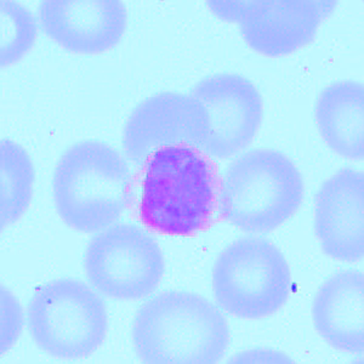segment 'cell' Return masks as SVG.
Here are the masks:
<instances>
[{
    "label": "cell",
    "mask_w": 364,
    "mask_h": 364,
    "mask_svg": "<svg viewBox=\"0 0 364 364\" xmlns=\"http://www.w3.org/2000/svg\"><path fill=\"white\" fill-rule=\"evenodd\" d=\"M22 329V310L16 299L1 289V353L11 348Z\"/></svg>",
    "instance_id": "e0dca14e"
},
{
    "label": "cell",
    "mask_w": 364,
    "mask_h": 364,
    "mask_svg": "<svg viewBox=\"0 0 364 364\" xmlns=\"http://www.w3.org/2000/svg\"><path fill=\"white\" fill-rule=\"evenodd\" d=\"M191 95L203 105L210 119V133L200 151L225 159L254 140L264 116L260 91L243 75L218 73L197 83Z\"/></svg>",
    "instance_id": "30bf717a"
},
{
    "label": "cell",
    "mask_w": 364,
    "mask_h": 364,
    "mask_svg": "<svg viewBox=\"0 0 364 364\" xmlns=\"http://www.w3.org/2000/svg\"><path fill=\"white\" fill-rule=\"evenodd\" d=\"M315 122L328 147L352 161L364 158V87L353 80L323 89L315 107Z\"/></svg>",
    "instance_id": "5bb4252c"
},
{
    "label": "cell",
    "mask_w": 364,
    "mask_h": 364,
    "mask_svg": "<svg viewBox=\"0 0 364 364\" xmlns=\"http://www.w3.org/2000/svg\"><path fill=\"white\" fill-rule=\"evenodd\" d=\"M38 26L33 14L11 0L0 1V63L11 66L20 61L37 39Z\"/></svg>",
    "instance_id": "2e32d148"
},
{
    "label": "cell",
    "mask_w": 364,
    "mask_h": 364,
    "mask_svg": "<svg viewBox=\"0 0 364 364\" xmlns=\"http://www.w3.org/2000/svg\"><path fill=\"white\" fill-rule=\"evenodd\" d=\"M304 191L301 173L286 154L252 149L225 170L220 215L240 231H274L298 213Z\"/></svg>",
    "instance_id": "277c9868"
},
{
    "label": "cell",
    "mask_w": 364,
    "mask_h": 364,
    "mask_svg": "<svg viewBox=\"0 0 364 364\" xmlns=\"http://www.w3.org/2000/svg\"><path fill=\"white\" fill-rule=\"evenodd\" d=\"M312 322L331 348L364 351V277L360 269H343L324 282L312 302Z\"/></svg>",
    "instance_id": "4fadbf2b"
},
{
    "label": "cell",
    "mask_w": 364,
    "mask_h": 364,
    "mask_svg": "<svg viewBox=\"0 0 364 364\" xmlns=\"http://www.w3.org/2000/svg\"><path fill=\"white\" fill-rule=\"evenodd\" d=\"M132 340L145 363L211 364L225 356L231 331L208 299L187 290H166L139 309Z\"/></svg>",
    "instance_id": "6da1fadb"
},
{
    "label": "cell",
    "mask_w": 364,
    "mask_h": 364,
    "mask_svg": "<svg viewBox=\"0 0 364 364\" xmlns=\"http://www.w3.org/2000/svg\"><path fill=\"white\" fill-rule=\"evenodd\" d=\"M1 230L15 224L28 210L36 180L33 161L21 145L11 140L0 144Z\"/></svg>",
    "instance_id": "9a60e30c"
},
{
    "label": "cell",
    "mask_w": 364,
    "mask_h": 364,
    "mask_svg": "<svg viewBox=\"0 0 364 364\" xmlns=\"http://www.w3.org/2000/svg\"><path fill=\"white\" fill-rule=\"evenodd\" d=\"M364 175L339 170L316 196L314 228L323 252L334 260L356 262L364 255Z\"/></svg>",
    "instance_id": "7c38bea8"
},
{
    "label": "cell",
    "mask_w": 364,
    "mask_h": 364,
    "mask_svg": "<svg viewBox=\"0 0 364 364\" xmlns=\"http://www.w3.org/2000/svg\"><path fill=\"white\" fill-rule=\"evenodd\" d=\"M221 21L236 23L245 42L257 54L288 56L309 46L338 6L331 0L208 1Z\"/></svg>",
    "instance_id": "ba28073f"
},
{
    "label": "cell",
    "mask_w": 364,
    "mask_h": 364,
    "mask_svg": "<svg viewBox=\"0 0 364 364\" xmlns=\"http://www.w3.org/2000/svg\"><path fill=\"white\" fill-rule=\"evenodd\" d=\"M27 326L37 348L50 356L85 358L106 340L107 309L83 282L58 278L39 287L29 300Z\"/></svg>",
    "instance_id": "5b68a950"
},
{
    "label": "cell",
    "mask_w": 364,
    "mask_h": 364,
    "mask_svg": "<svg viewBox=\"0 0 364 364\" xmlns=\"http://www.w3.org/2000/svg\"><path fill=\"white\" fill-rule=\"evenodd\" d=\"M216 301L228 315L261 319L274 315L291 296L289 265L269 240L245 237L224 249L213 269Z\"/></svg>",
    "instance_id": "8992f818"
},
{
    "label": "cell",
    "mask_w": 364,
    "mask_h": 364,
    "mask_svg": "<svg viewBox=\"0 0 364 364\" xmlns=\"http://www.w3.org/2000/svg\"><path fill=\"white\" fill-rule=\"evenodd\" d=\"M84 271L100 294L135 301L157 289L166 260L149 232L136 225L118 224L90 240L84 254Z\"/></svg>",
    "instance_id": "52a82bcc"
},
{
    "label": "cell",
    "mask_w": 364,
    "mask_h": 364,
    "mask_svg": "<svg viewBox=\"0 0 364 364\" xmlns=\"http://www.w3.org/2000/svg\"><path fill=\"white\" fill-rule=\"evenodd\" d=\"M210 133L207 109L188 94L161 92L137 105L123 133L130 161L144 166L158 149L188 146L202 149Z\"/></svg>",
    "instance_id": "9c48e42d"
},
{
    "label": "cell",
    "mask_w": 364,
    "mask_h": 364,
    "mask_svg": "<svg viewBox=\"0 0 364 364\" xmlns=\"http://www.w3.org/2000/svg\"><path fill=\"white\" fill-rule=\"evenodd\" d=\"M215 207V176L197 149H158L146 161L140 216L154 231L190 236L203 230Z\"/></svg>",
    "instance_id": "3957f363"
},
{
    "label": "cell",
    "mask_w": 364,
    "mask_h": 364,
    "mask_svg": "<svg viewBox=\"0 0 364 364\" xmlns=\"http://www.w3.org/2000/svg\"><path fill=\"white\" fill-rule=\"evenodd\" d=\"M132 182L128 163L117 149L102 141H80L63 152L55 168V209L75 231H104L128 208Z\"/></svg>",
    "instance_id": "7a4b0ae2"
},
{
    "label": "cell",
    "mask_w": 364,
    "mask_h": 364,
    "mask_svg": "<svg viewBox=\"0 0 364 364\" xmlns=\"http://www.w3.org/2000/svg\"><path fill=\"white\" fill-rule=\"evenodd\" d=\"M38 18L44 34L78 55L112 50L128 27V11L119 0H44Z\"/></svg>",
    "instance_id": "8fae6325"
}]
</instances>
